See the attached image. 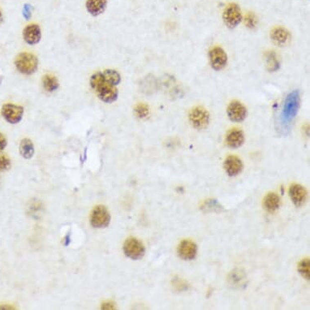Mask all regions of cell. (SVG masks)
I'll list each match as a JSON object with an SVG mask.
<instances>
[{
	"label": "cell",
	"mask_w": 310,
	"mask_h": 310,
	"mask_svg": "<svg viewBox=\"0 0 310 310\" xmlns=\"http://www.w3.org/2000/svg\"><path fill=\"white\" fill-rule=\"evenodd\" d=\"M271 38L278 46H286L290 42L291 33L284 27H276L271 31Z\"/></svg>",
	"instance_id": "cell-16"
},
{
	"label": "cell",
	"mask_w": 310,
	"mask_h": 310,
	"mask_svg": "<svg viewBox=\"0 0 310 310\" xmlns=\"http://www.w3.org/2000/svg\"><path fill=\"white\" fill-rule=\"evenodd\" d=\"M209 62L213 70H222L227 64V55L223 49L215 46L209 51Z\"/></svg>",
	"instance_id": "cell-9"
},
{
	"label": "cell",
	"mask_w": 310,
	"mask_h": 310,
	"mask_svg": "<svg viewBox=\"0 0 310 310\" xmlns=\"http://www.w3.org/2000/svg\"><path fill=\"white\" fill-rule=\"evenodd\" d=\"M227 114L231 121L240 123L246 119L248 110L244 104L235 100L229 104L227 109Z\"/></svg>",
	"instance_id": "cell-10"
},
{
	"label": "cell",
	"mask_w": 310,
	"mask_h": 310,
	"mask_svg": "<svg viewBox=\"0 0 310 310\" xmlns=\"http://www.w3.org/2000/svg\"><path fill=\"white\" fill-rule=\"evenodd\" d=\"M110 213L105 206L99 205L92 210L91 224L95 228H105L110 224Z\"/></svg>",
	"instance_id": "cell-6"
},
{
	"label": "cell",
	"mask_w": 310,
	"mask_h": 310,
	"mask_svg": "<svg viewBox=\"0 0 310 310\" xmlns=\"http://www.w3.org/2000/svg\"><path fill=\"white\" fill-rule=\"evenodd\" d=\"M19 151L21 156L25 159H30L34 154V145L30 139L24 138L21 140L19 146Z\"/></svg>",
	"instance_id": "cell-19"
},
{
	"label": "cell",
	"mask_w": 310,
	"mask_h": 310,
	"mask_svg": "<svg viewBox=\"0 0 310 310\" xmlns=\"http://www.w3.org/2000/svg\"><path fill=\"white\" fill-rule=\"evenodd\" d=\"M244 142V134L242 130L234 128L229 131L226 136V144L229 148L237 149Z\"/></svg>",
	"instance_id": "cell-15"
},
{
	"label": "cell",
	"mask_w": 310,
	"mask_h": 310,
	"mask_svg": "<svg viewBox=\"0 0 310 310\" xmlns=\"http://www.w3.org/2000/svg\"><path fill=\"white\" fill-rule=\"evenodd\" d=\"M244 23L249 29H254L257 24V18L255 14L249 12L244 17Z\"/></svg>",
	"instance_id": "cell-27"
},
{
	"label": "cell",
	"mask_w": 310,
	"mask_h": 310,
	"mask_svg": "<svg viewBox=\"0 0 310 310\" xmlns=\"http://www.w3.org/2000/svg\"><path fill=\"white\" fill-rule=\"evenodd\" d=\"M201 209L205 213H218L222 211L223 207L218 203V201L214 199H209L205 201L204 203L202 205Z\"/></svg>",
	"instance_id": "cell-21"
},
{
	"label": "cell",
	"mask_w": 310,
	"mask_h": 310,
	"mask_svg": "<svg viewBox=\"0 0 310 310\" xmlns=\"http://www.w3.org/2000/svg\"><path fill=\"white\" fill-rule=\"evenodd\" d=\"M189 119L194 128L203 130L209 125V114L208 110L203 106H196L190 110Z\"/></svg>",
	"instance_id": "cell-5"
},
{
	"label": "cell",
	"mask_w": 310,
	"mask_h": 310,
	"mask_svg": "<svg viewBox=\"0 0 310 310\" xmlns=\"http://www.w3.org/2000/svg\"><path fill=\"white\" fill-rule=\"evenodd\" d=\"M7 139L5 137L4 135L0 132V151H2V150H4L5 147L7 146Z\"/></svg>",
	"instance_id": "cell-30"
},
{
	"label": "cell",
	"mask_w": 310,
	"mask_h": 310,
	"mask_svg": "<svg viewBox=\"0 0 310 310\" xmlns=\"http://www.w3.org/2000/svg\"><path fill=\"white\" fill-rule=\"evenodd\" d=\"M223 168L230 177H235L242 172L244 169V164L240 158L234 156V155H230L225 159Z\"/></svg>",
	"instance_id": "cell-12"
},
{
	"label": "cell",
	"mask_w": 310,
	"mask_h": 310,
	"mask_svg": "<svg viewBox=\"0 0 310 310\" xmlns=\"http://www.w3.org/2000/svg\"><path fill=\"white\" fill-rule=\"evenodd\" d=\"M280 198L278 194L270 193L267 194L263 200V207L269 213H275L280 209Z\"/></svg>",
	"instance_id": "cell-18"
},
{
	"label": "cell",
	"mask_w": 310,
	"mask_h": 310,
	"mask_svg": "<svg viewBox=\"0 0 310 310\" xmlns=\"http://www.w3.org/2000/svg\"><path fill=\"white\" fill-rule=\"evenodd\" d=\"M307 190L306 188L298 184H293L289 189V197L293 204L297 207H301L307 200Z\"/></svg>",
	"instance_id": "cell-14"
},
{
	"label": "cell",
	"mask_w": 310,
	"mask_h": 310,
	"mask_svg": "<svg viewBox=\"0 0 310 310\" xmlns=\"http://www.w3.org/2000/svg\"><path fill=\"white\" fill-rule=\"evenodd\" d=\"M23 38L29 46L38 44L42 38V31L37 24H29L23 30Z\"/></svg>",
	"instance_id": "cell-13"
},
{
	"label": "cell",
	"mask_w": 310,
	"mask_h": 310,
	"mask_svg": "<svg viewBox=\"0 0 310 310\" xmlns=\"http://www.w3.org/2000/svg\"><path fill=\"white\" fill-rule=\"evenodd\" d=\"M266 63H267V69L270 72H275L280 68V62L277 60L276 55L274 52H270L266 56Z\"/></svg>",
	"instance_id": "cell-24"
},
{
	"label": "cell",
	"mask_w": 310,
	"mask_h": 310,
	"mask_svg": "<svg viewBox=\"0 0 310 310\" xmlns=\"http://www.w3.org/2000/svg\"><path fill=\"white\" fill-rule=\"evenodd\" d=\"M11 159H9L7 154L0 151V171H7L11 168Z\"/></svg>",
	"instance_id": "cell-26"
},
{
	"label": "cell",
	"mask_w": 310,
	"mask_h": 310,
	"mask_svg": "<svg viewBox=\"0 0 310 310\" xmlns=\"http://www.w3.org/2000/svg\"><path fill=\"white\" fill-rule=\"evenodd\" d=\"M38 59L36 55L29 52H22L16 56L15 66L19 73L24 75H32L38 68Z\"/></svg>",
	"instance_id": "cell-3"
},
{
	"label": "cell",
	"mask_w": 310,
	"mask_h": 310,
	"mask_svg": "<svg viewBox=\"0 0 310 310\" xmlns=\"http://www.w3.org/2000/svg\"><path fill=\"white\" fill-rule=\"evenodd\" d=\"M23 15L26 20H29L32 15V7L29 4L24 5V9H23Z\"/></svg>",
	"instance_id": "cell-29"
},
{
	"label": "cell",
	"mask_w": 310,
	"mask_h": 310,
	"mask_svg": "<svg viewBox=\"0 0 310 310\" xmlns=\"http://www.w3.org/2000/svg\"><path fill=\"white\" fill-rule=\"evenodd\" d=\"M90 85L96 93L98 98L105 103H113L119 97L117 86L107 82L102 71L94 73L91 76Z\"/></svg>",
	"instance_id": "cell-1"
},
{
	"label": "cell",
	"mask_w": 310,
	"mask_h": 310,
	"mask_svg": "<svg viewBox=\"0 0 310 310\" xmlns=\"http://www.w3.org/2000/svg\"><path fill=\"white\" fill-rule=\"evenodd\" d=\"M24 109L22 106L13 103H5L1 107V114L3 119L11 124H16L22 120Z\"/></svg>",
	"instance_id": "cell-8"
},
{
	"label": "cell",
	"mask_w": 310,
	"mask_h": 310,
	"mask_svg": "<svg viewBox=\"0 0 310 310\" xmlns=\"http://www.w3.org/2000/svg\"><path fill=\"white\" fill-rule=\"evenodd\" d=\"M123 250L126 257L130 259L140 260L145 256V247L138 239L129 237L123 244Z\"/></svg>",
	"instance_id": "cell-4"
},
{
	"label": "cell",
	"mask_w": 310,
	"mask_h": 310,
	"mask_svg": "<svg viewBox=\"0 0 310 310\" xmlns=\"http://www.w3.org/2000/svg\"><path fill=\"white\" fill-rule=\"evenodd\" d=\"M172 286L174 287L176 290L180 291V292L187 290L188 288H189V285H188L187 283L185 280H181V279H179L177 277L172 280Z\"/></svg>",
	"instance_id": "cell-28"
},
{
	"label": "cell",
	"mask_w": 310,
	"mask_h": 310,
	"mask_svg": "<svg viewBox=\"0 0 310 310\" xmlns=\"http://www.w3.org/2000/svg\"><path fill=\"white\" fill-rule=\"evenodd\" d=\"M222 19L229 29H235L237 27L242 20V14L239 5L235 2L229 3L223 11Z\"/></svg>",
	"instance_id": "cell-7"
},
{
	"label": "cell",
	"mask_w": 310,
	"mask_h": 310,
	"mask_svg": "<svg viewBox=\"0 0 310 310\" xmlns=\"http://www.w3.org/2000/svg\"><path fill=\"white\" fill-rule=\"evenodd\" d=\"M107 6V0H87L86 10L93 16H99L103 13Z\"/></svg>",
	"instance_id": "cell-17"
},
{
	"label": "cell",
	"mask_w": 310,
	"mask_h": 310,
	"mask_svg": "<svg viewBox=\"0 0 310 310\" xmlns=\"http://www.w3.org/2000/svg\"><path fill=\"white\" fill-rule=\"evenodd\" d=\"M115 305L112 302H105L103 305V310H114L115 309Z\"/></svg>",
	"instance_id": "cell-31"
},
{
	"label": "cell",
	"mask_w": 310,
	"mask_h": 310,
	"mask_svg": "<svg viewBox=\"0 0 310 310\" xmlns=\"http://www.w3.org/2000/svg\"><path fill=\"white\" fill-rule=\"evenodd\" d=\"M300 108V94L298 91H292L288 94L284 101V106L282 109V124L288 128L292 124L297 116Z\"/></svg>",
	"instance_id": "cell-2"
},
{
	"label": "cell",
	"mask_w": 310,
	"mask_h": 310,
	"mask_svg": "<svg viewBox=\"0 0 310 310\" xmlns=\"http://www.w3.org/2000/svg\"><path fill=\"white\" fill-rule=\"evenodd\" d=\"M104 77L106 78L107 82L112 84L114 86H119L121 82V76L119 74V72L114 69H106V70L102 71Z\"/></svg>",
	"instance_id": "cell-22"
},
{
	"label": "cell",
	"mask_w": 310,
	"mask_h": 310,
	"mask_svg": "<svg viewBox=\"0 0 310 310\" xmlns=\"http://www.w3.org/2000/svg\"><path fill=\"white\" fill-rule=\"evenodd\" d=\"M177 253L180 258L185 261L195 259L198 254V246L192 240H182L177 248Z\"/></svg>",
	"instance_id": "cell-11"
},
{
	"label": "cell",
	"mask_w": 310,
	"mask_h": 310,
	"mask_svg": "<svg viewBox=\"0 0 310 310\" xmlns=\"http://www.w3.org/2000/svg\"><path fill=\"white\" fill-rule=\"evenodd\" d=\"M298 271L304 279L310 280V261L309 258L302 260L298 265Z\"/></svg>",
	"instance_id": "cell-23"
},
{
	"label": "cell",
	"mask_w": 310,
	"mask_h": 310,
	"mask_svg": "<svg viewBox=\"0 0 310 310\" xmlns=\"http://www.w3.org/2000/svg\"><path fill=\"white\" fill-rule=\"evenodd\" d=\"M42 86L47 92H54L57 91L60 87V82L58 81L57 77L48 73L42 77Z\"/></svg>",
	"instance_id": "cell-20"
},
{
	"label": "cell",
	"mask_w": 310,
	"mask_h": 310,
	"mask_svg": "<svg viewBox=\"0 0 310 310\" xmlns=\"http://www.w3.org/2000/svg\"><path fill=\"white\" fill-rule=\"evenodd\" d=\"M134 112L139 119H145L150 114V108L147 104L138 103L135 106Z\"/></svg>",
	"instance_id": "cell-25"
},
{
	"label": "cell",
	"mask_w": 310,
	"mask_h": 310,
	"mask_svg": "<svg viewBox=\"0 0 310 310\" xmlns=\"http://www.w3.org/2000/svg\"><path fill=\"white\" fill-rule=\"evenodd\" d=\"M2 11H1V9H0V23L2 22Z\"/></svg>",
	"instance_id": "cell-32"
}]
</instances>
